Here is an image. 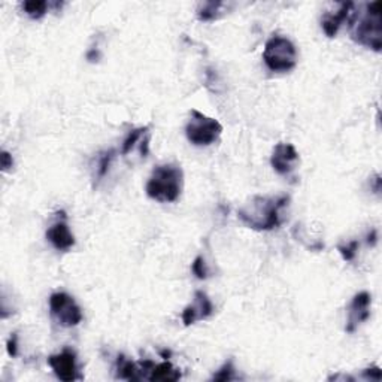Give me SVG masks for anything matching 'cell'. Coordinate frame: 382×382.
<instances>
[{"instance_id":"9c48e42d","label":"cell","mask_w":382,"mask_h":382,"mask_svg":"<svg viewBox=\"0 0 382 382\" xmlns=\"http://www.w3.org/2000/svg\"><path fill=\"white\" fill-rule=\"evenodd\" d=\"M299 163V153L291 144H278L271 155V164L280 175H290Z\"/></svg>"},{"instance_id":"ba28073f","label":"cell","mask_w":382,"mask_h":382,"mask_svg":"<svg viewBox=\"0 0 382 382\" xmlns=\"http://www.w3.org/2000/svg\"><path fill=\"white\" fill-rule=\"evenodd\" d=\"M370 303L372 297L368 291H360L352 297V302L348 309V321H346L345 332L354 333L364 321L370 317Z\"/></svg>"},{"instance_id":"5b68a950","label":"cell","mask_w":382,"mask_h":382,"mask_svg":"<svg viewBox=\"0 0 382 382\" xmlns=\"http://www.w3.org/2000/svg\"><path fill=\"white\" fill-rule=\"evenodd\" d=\"M223 133L220 121L207 117L196 109L191 111V117L186 126V135L190 144L196 146H207L218 141Z\"/></svg>"},{"instance_id":"d6986e66","label":"cell","mask_w":382,"mask_h":382,"mask_svg":"<svg viewBox=\"0 0 382 382\" xmlns=\"http://www.w3.org/2000/svg\"><path fill=\"white\" fill-rule=\"evenodd\" d=\"M214 381H233L236 379V369L233 366V361L229 360L225 361L223 366L218 369V372L212 377Z\"/></svg>"},{"instance_id":"6da1fadb","label":"cell","mask_w":382,"mask_h":382,"mask_svg":"<svg viewBox=\"0 0 382 382\" xmlns=\"http://www.w3.org/2000/svg\"><path fill=\"white\" fill-rule=\"evenodd\" d=\"M290 203L289 196H256L238 210V218L257 232H271L282 224V211Z\"/></svg>"},{"instance_id":"e0dca14e","label":"cell","mask_w":382,"mask_h":382,"mask_svg":"<svg viewBox=\"0 0 382 382\" xmlns=\"http://www.w3.org/2000/svg\"><path fill=\"white\" fill-rule=\"evenodd\" d=\"M148 127H139V128H133L132 132L127 135V137L124 139L123 146H121V154L123 155H128L132 154V151L136 148L137 142H142L144 136L148 135Z\"/></svg>"},{"instance_id":"ffe728a7","label":"cell","mask_w":382,"mask_h":382,"mask_svg":"<svg viewBox=\"0 0 382 382\" xmlns=\"http://www.w3.org/2000/svg\"><path fill=\"white\" fill-rule=\"evenodd\" d=\"M191 271H193L197 280H206V278L210 276V271H207V266H206L205 258L202 256L194 258L193 265H191Z\"/></svg>"},{"instance_id":"277c9868","label":"cell","mask_w":382,"mask_h":382,"mask_svg":"<svg viewBox=\"0 0 382 382\" xmlns=\"http://www.w3.org/2000/svg\"><path fill=\"white\" fill-rule=\"evenodd\" d=\"M263 62L272 72H290L297 65L296 45L289 38L273 34L265 45Z\"/></svg>"},{"instance_id":"52a82bcc","label":"cell","mask_w":382,"mask_h":382,"mask_svg":"<svg viewBox=\"0 0 382 382\" xmlns=\"http://www.w3.org/2000/svg\"><path fill=\"white\" fill-rule=\"evenodd\" d=\"M47 361L58 379L72 382L82 378L80 373V366H78L76 354L72 350L65 348L62 352L49 355Z\"/></svg>"},{"instance_id":"7c38bea8","label":"cell","mask_w":382,"mask_h":382,"mask_svg":"<svg viewBox=\"0 0 382 382\" xmlns=\"http://www.w3.org/2000/svg\"><path fill=\"white\" fill-rule=\"evenodd\" d=\"M354 10L352 2H345L341 3V8L336 12H327L324 14L323 20H321V27L326 33L327 38H335L337 32H339L341 25L345 23V20H348L350 14Z\"/></svg>"},{"instance_id":"8fae6325","label":"cell","mask_w":382,"mask_h":382,"mask_svg":"<svg viewBox=\"0 0 382 382\" xmlns=\"http://www.w3.org/2000/svg\"><path fill=\"white\" fill-rule=\"evenodd\" d=\"M47 240L57 251H67L75 247V236L66 223V216L49 225L47 230Z\"/></svg>"},{"instance_id":"7402d4cb","label":"cell","mask_w":382,"mask_h":382,"mask_svg":"<svg viewBox=\"0 0 382 382\" xmlns=\"http://www.w3.org/2000/svg\"><path fill=\"white\" fill-rule=\"evenodd\" d=\"M6 350L11 357H16V355H19V337H16L15 333L10 337V339H8Z\"/></svg>"},{"instance_id":"2e32d148","label":"cell","mask_w":382,"mask_h":382,"mask_svg":"<svg viewBox=\"0 0 382 382\" xmlns=\"http://www.w3.org/2000/svg\"><path fill=\"white\" fill-rule=\"evenodd\" d=\"M225 6L227 5L223 2H206L197 10V19L201 21H214L218 19Z\"/></svg>"},{"instance_id":"603a6c76","label":"cell","mask_w":382,"mask_h":382,"mask_svg":"<svg viewBox=\"0 0 382 382\" xmlns=\"http://www.w3.org/2000/svg\"><path fill=\"white\" fill-rule=\"evenodd\" d=\"M363 377L366 379H370V381H381V378H382L381 368L373 366V368H369V369H364Z\"/></svg>"},{"instance_id":"8992f818","label":"cell","mask_w":382,"mask_h":382,"mask_svg":"<svg viewBox=\"0 0 382 382\" xmlns=\"http://www.w3.org/2000/svg\"><path fill=\"white\" fill-rule=\"evenodd\" d=\"M49 314L58 326L71 328L81 324L82 309L67 293H54L49 296Z\"/></svg>"},{"instance_id":"3957f363","label":"cell","mask_w":382,"mask_h":382,"mask_svg":"<svg viewBox=\"0 0 382 382\" xmlns=\"http://www.w3.org/2000/svg\"><path fill=\"white\" fill-rule=\"evenodd\" d=\"M184 187V172L178 164H161L155 168L146 182L145 191L153 201L160 203L177 202Z\"/></svg>"},{"instance_id":"30bf717a","label":"cell","mask_w":382,"mask_h":382,"mask_svg":"<svg viewBox=\"0 0 382 382\" xmlns=\"http://www.w3.org/2000/svg\"><path fill=\"white\" fill-rule=\"evenodd\" d=\"M214 314V305L207 294L203 291H196L194 302L182 311V323L184 326H193L197 321L210 318Z\"/></svg>"},{"instance_id":"5bb4252c","label":"cell","mask_w":382,"mask_h":382,"mask_svg":"<svg viewBox=\"0 0 382 382\" xmlns=\"http://www.w3.org/2000/svg\"><path fill=\"white\" fill-rule=\"evenodd\" d=\"M150 381H164V382H170V381H178L181 379V372L173 366L170 361H163L160 364H154L153 369L150 370L148 375Z\"/></svg>"},{"instance_id":"7a4b0ae2","label":"cell","mask_w":382,"mask_h":382,"mask_svg":"<svg viewBox=\"0 0 382 382\" xmlns=\"http://www.w3.org/2000/svg\"><path fill=\"white\" fill-rule=\"evenodd\" d=\"M381 5V2L366 3L363 12H352L350 19L351 39L375 53H379L382 48Z\"/></svg>"},{"instance_id":"ac0fdd59","label":"cell","mask_w":382,"mask_h":382,"mask_svg":"<svg viewBox=\"0 0 382 382\" xmlns=\"http://www.w3.org/2000/svg\"><path fill=\"white\" fill-rule=\"evenodd\" d=\"M115 159V150H108L105 153L99 154L98 157V164H95V177L98 179H102L106 177V173L109 172L111 163Z\"/></svg>"},{"instance_id":"4fadbf2b","label":"cell","mask_w":382,"mask_h":382,"mask_svg":"<svg viewBox=\"0 0 382 382\" xmlns=\"http://www.w3.org/2000/svg\"><path fill=\"white\" fill-rule=\"evenodd\" d=\"M115 373L118 379H127V381H139L145 378L144 369L141 363H135L128 360L124 355H118L115 363Z\"/></svg>"},{"instance_id":"cb8c5ba5","label":"cell","mask_w":382,"mask_h":382,"mask_svg":"<svg viewBox=\"0 0 382 382\" xmlns=\"http://www.w3.org/2000/svg\"><path fill=\"white\" fill-rule=\"evenodd\" d=\"M0 164H2V170H3V172L10 170V169L14 166L12 155H11L10 153H8V151H3L2 155H0Z\"/></svg>"},{"instance_id":"9a60e30c","label":"cell","mask_w":382,"mask_h":382,"mask_svg":"<svg viewBox=\"0 0 382 382\" xmlns=\"http://www.w3.org/2000/svg\"><path fill=\"white\" fill-rule=\"evenodd\" d=\"M21 8L29 19L41 20L48 12L49 3L45 2V0H29V2H23Z\"/></svg>"},{"instance_id":"44dd1931","label":"cell","mask_w":382,"mask_h":382,"mask_svg":"<svg viewBox=\"0 0 382 382\" xmlns=\"http://www.w3.org/2000/svg\"><path fill=\"white\" fill-rule=\"evenodd\" d=\"M357 248H359L357 240H352V242H350V244L337 247V249H339V253L345 262H352V260L355 258V254H357Z\"/></svg>"}]
</instances>
